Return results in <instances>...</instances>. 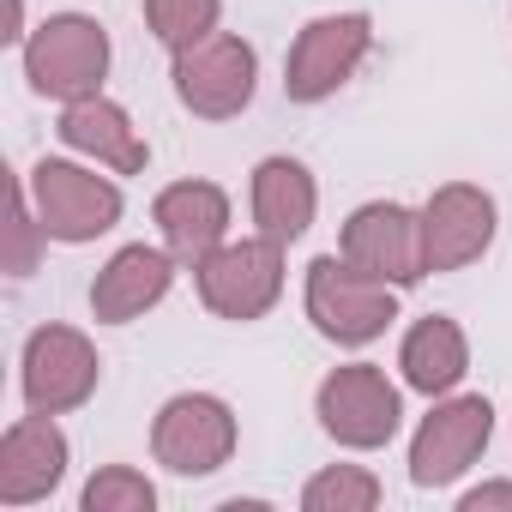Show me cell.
Here are the masks:
<instances>
[{"mask_svg":"<svg viewBox=\"0 0 512 512\" xmlns=\"http://www.w3.org/2000/svg\"><path fill=\"white\" fill-rule=\"evenodd\" d=\"M151 506H157V488L127 464L97 470L91 488H85V512H151Z\"/></svg>","mask_w":512,"mask_h":512,"instance_id":"21","label":"cell"},{"mask_svg":"<svg viewBox=\"0 0 512 512\" xmlns=\"http://www.w3.org/2000/svg\"><path fill=\"white\" fill-rule=\"evenodd\" d=\"M482 506H512V482H488V488L464 494V512H482Z\"/></svg>","mask_w":512,"mask_h":512,"instance_id":"23","label":"cell"},{"mask_svg":"<svg viewBox=\"0 0 512 512\" xmlns=\"http://www.w3.org/2000/svg\"><path fill=\"white\" fill-rule=\"evenodd\" d=\"M97 374H103V362L85 344V332H73V326L31 332V344H25V404L37 416H61L73 404H85L97 392Z\"/></svg>","mask_w":512,"mask_h":512,"instance_id":"11","label":"cell"},{"mask_svg":"<svg viewBox=\"0 0 512 512\" xmlns=\"http://www.w3.org/2000/svg\"><path fill=\"white\" fill-rule=\"evenodd\" d=\"M169 284H175V253L145 247V241L139 247H121L115 260L97 272V284H91V314L103 326H127L145 308H157L169 296Z\"/></svg>","mask_w":512,"mask_h":512,"instance_id":"13","label":"cell"},{"mask_svg":"<svg viewBox=\"0 0 512 512\" xmlns=\"http://www.w3.org/2000/svg\"><path fill=\"white\" fill-rule=\"evenodd\" d=\"M494 241V199L470 181H446L428 205H422V253L428 272H458L470 260H482Z\"/></svg>","mask_w":512,"mask_h":512,"instance_id":"12","label":"cell"},{"mask_svg":"<svg viewBox=\"0 0 512 512\" xmlns=\"http://www.w3.org/2000/svg\"><path fill=\"white\" fill-rule=\"evenodd\" d=\"M314 410H320V428H326L338 446H356V452L386 446V440L398 434V416H404L398 386H392L374 362H350V368L326 374Z\"/></svg>","mask_w":512,"mask_h":512,"instance_id":"5","label":"cell"},{"mask_svg":"<svg viewBox=\"0 0 512 512\" xmlns=\"http://www.w3.org/2000/svg\"><path fill=\"white\" fill-rule=\"evenodd\" d=\"M314 205H320V187L296 157H266L253 169V223H260V235H278V241L308 235Z\"/></svg>","mask_w":512,"mask_h":512,"instance_id":"17","label":"cell"},{"mask_svg":"<svg viewBox=\"0 0 512 512\" xmlns=\"http://www.w3.org/2000/svg\"><path fill=\"white\" fill-rule=\"evenodd\" d=\"M157 229H163V247L175 253L181 266H199L223 247V229H229V199L217 181H175L157 193Z\"/></svg>","mask_w":512,"mask_h":512,"instance_id":"14","label":"cell"},{"mask_svg":"<svg viewBox=\"0 0 512 512\" xmlns=\"http://www.w3.org/2000/svg\"><path fill=\"white\" fill-rule=\"evenodd\" d=\"M199 296L223 320H260L284 296V241L278 235H253V241H223L211 260L193 266Z\"/></svg>","mask_w":512,"mask_h":512,"instance_id":"3","label":"cell"},{"mask_svg":"<svg viewBox=\"0 0 512 512\" xmlns=\"http://www.w3.org/2000/svg\"><path fill=\"white\" fill-rule=\"evenodd\" d=\"M217 13H223V0H145V25L163 49H193L217 31Z\"/></svg>","mask_w":512,"mask_h":512,"instance_id":"19","label":"cell"},{"mask_svg":"<svg viewBox=\"0 0 512 512\" xmlns=\"http://www.w3.org/2000/svg\"><path fill=\"white\" fill-rule=\"evenodd\" d=\"M253 79H260V55H253V43H241L229 31H211L205 43L175 55V97L205 121L241 115L253 103Z\"/></svg>","mask_w":512,"mask_h":512,"instance_id":"6","label":"cell"},{"mask_svg":"<svg viewBox=\"0 0 512 512\" xmlns=\"http://www.w3.org/2000/svg\"><path fill=\"white\" fill-rule=\"evenodd\" d=\"M302 506L308 512H374L380 506V482L362 464H338V470H320L302 488Z\"/></svg>","mask_w":512,"mask_h":512,"instance_id":"20","label":"cell"},{"mask_svg":"<svg viewBox=\"0 0 512 512\" xmlns=\"http://www.w3.org/2000/svg\"><path fill=\"white\" fill-rule=\"evenodd\" d=\"M488 434H494L488 398H446L434 416H422V428H416V440H410V476H416V488H446V482H458V476L482 458Z\"/></svg>","mask_w":512,"mask_h":512,"instance_id":"10","label":"cell"},{"mask_svg":"<svg viewBox=\"0 0 512 512\" xmlns=\"http://www.w3.org/2000/svg\"><path fill=\"white\" fill-rule=\"evenodd\" d=\"M151 452L175 476H211L235 452V416H229V404L211 398V392L169 398L163 416H157V428H151Z\"/></svg>","mask_w":512,"mask_h":512,"instance_id":"9","label":"cell"},{"mask_svg":"<svg viewBox=\"0 0 512 512\" xmlns=\"http://www.w3.org/2000/svg\"><path fill=\"white\" fill-rule=\"evenodd\" d=\"M398 368H404V386H416L428 398L452 392L464 380V368H470V344H464L458 320H446V314L416 320L410 338H404V350H398Z\"/></svg>","mask_w":512,"mask_h":512,"instance_id":"18","label":"cell"},{"mask_svg":"<svg viewBox=\"0 0 512 512\" xmlns=\"http://www.w3.org/2000/svg\"><path fill=\"white\" fill-rule=\"evenodd\" d=\"M25 73L43 97L55 103H79L97 97L103 73H109V31L85 13H55L49 25H37V37L25 43Z\"/></svg>","mask_w":512,"mask_h":512,"instance_id":"2","label":"cell"},{"mask_svg":"<svg viewBox=\"0 0 512 512\" xmlns=\"http://www.w3.org/2000/svg\"><path fill=\"white\" fill-rule=\"evenodd\" d=\"M374 49V25L368 13H332V19H314L290 61H284V97L290 103H326L344 79H356V67L368 61Z\"/></svg>","mask_w":512,"mask_h":512,"instance_id":"8","label":"cell"},{"mask_svg":"<svg viewBox=\"0 0 512 512\" xmlns=\"http://www.w3.org/2000/svg\"><path fill=\"white\" fill-rule=\"evenodd\" d=\"M308 320L332 338V344H374L392 320H398V296L392 284L356 272L344 253H326V260L308 266Z\"/></svg>","mask_w":512,"mask_h":512,"instance_id":"1","label":"cell"},{"mask_svg":"<svg viewBox=\"0 0 512 512\" xmlns=\"http://www.w3.org/2000/svg\"><path fill=\"white\" fill-rule=\"evenodd\" d=\"M61 139H67L73 151L109 163L115 175H139V169L151 163V145H145L139 127L127 121V109L109 103V97H79V103H67V109H61Z\"/></svg>","mask_w":512,"mask_h":512,"instance_id":"16","label":"cell"},{"mask_svg":"<svg viewBox=\"0 0 512 512\" xmlns=\"http://www.w3.org/2000/svg\"><path fill=\"white\" fill-rule=\"evenodd\" d=\"M67 470V440L55 428V416H25L7 428L0 440V500L7 506H25V500H43Z\"/></svg>","mask_w":512,"mask_h":512,"instance_id":"15","label":"cell"},{"mask_svg":"<svg viewBox=\"0 0 512 512\" xmlns=\"http://www.w3.org/2000/svg\"><path fill=\"white\" fill-rule=\"evenodd\" d=\"M31 229H43V223H31V211H25V199H13V278H25L31 272Z\"/></svg>","mask_w":512,"mask_h":512,"instance_id":"22","label":"cell"},{"mask_svg":"<svg viewBox=\"0 0 512 512\" xmlns=\"http://www.w3.org/2000/svg\"><path fill=\"white\" fill-rule=\"evenodd\" d=\"M31 205L49 241H97L121 223V187L79 169V163H37L31 169Z\"/></svg>","mask_w":512,"mask_h":512,"instance_id":"4","label":"cell"},{"mask_svg":"<svg viewBox=\"0 0 512 512\" xmlns=\"http://www.w3.org/2000/svg\"><path fill=\"white\" fill-rule=\"evenodd\" d=\"M338 253H344L356 272H368V278H380V284H392V290H410V284H422V278H428L422 217H416V211H404V205H392V199L362 205V211L344 223Z\"/></svg>","mask_w":512,"mask_h":512,"instance_id":"7","label":"cell"}]
</instances>
